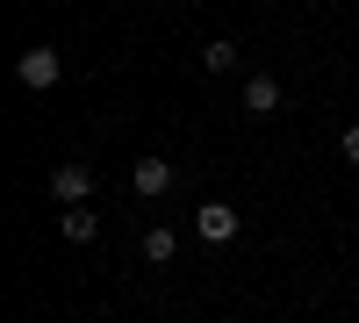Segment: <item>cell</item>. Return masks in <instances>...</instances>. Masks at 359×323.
<instances>
[{
  "instance_id": "1",
  "label": "cell",
  "mask_w": 359,
  "mask_h": 323,
  "mask_svg": "<svg viewBox=\"0 0 359 323\" xmlns=\"http://www.w3.org/2000/svg\"><path fill=\"white\" fill-rule=\"evenodd\" d=\"M15 79L29 86V94H50V86L65 79V50H57V43H29V50L15 57Z\"/></svg>"
},
{
  "instance_id": "2",
  "label": "cell",
  "mask_w": 359,
  "mask_h": 323,
  "mask_svg": "<svg viewBox=\"0 0 359 323\" xmlns=\"http://www.w3.org/2000/svg\"><path fill=\"white\" fill-rule=\"evenodd\" d=\"M43 194L57 201V209H79V201H94V165H79V158L50 165V172H43Z\"/></svg>"
},
{
  "instance_id": "3",
  "label": "cell",
  "mask_w": 359,
  "mask_h": 323,
  "mask_svg": "<svg viewBox=\"0 0 359 323\" xmlns=\"http://www.w3.org/2000/svg\"><path fill=\"white\" fill-rule=\"evenodd\" d=\"M187 223H194V238H201L208 252H223V245H237V230H245V216H237L230 201H201V209H194Z\"/></svg>"
},
{
  "instance_id": "4",
  "label": "cell",
  "mask_w": 359,
  "mask_h": 323,
  "mask_svg": "<svg viewBox=\"0 0 359 323\" xmlns=\"http://www.w3.org/2000/svg\"><path fill=\"white\" fill-rule=\"evenodd\" d=\"M237 108H245L252 123H273V115H280V79H273V72H245V94H237Z\"/></svg>"
},
{
  "instance_id": "5",
  "label": "cell",
  "mask_w": 359,
  "mask_h": 323,
  "mask_svg": "<svg viewBox=\"0 0 359 323\" xmlns=\"http://www.w3.org/2000/svg\"><path fill=\"white\" fill-rule=\"evenodd\" d=\"M172 180H180V165H165V158H137V165H130V194H137V201L172 194Z\"/></svg>"
},
{
  "instance_id": "6",
  "label": "cell",
  "mask_w": 359,
  "mask_h": 323,
  "mask_svg": "<svg viewBox=\"0 0 359 323\" xmlns=\"http://www.w3.org/2000/svg\"><path fill=\"white\" fill-rule=\"evenodd\" d=\"M57 238H65V245H94L101 238V209H94V201L65 209V216H57Z\"/></svg>"
},
{
  "instance_id": "7",
  "label": "cell",
  "mask_w": 359,
  "mask_h": 323,
  "mask_svg": "<svg viewBox=\"0 0 359 323\" xmlns=\"http://www.w3.org/2000/svg\"><path fill=\"white\" fill-rule=\"evenodd\" d=\"M137 252L151 259V266H172V259H180V230H172V223H151V230L137 238Z\"/></svg>"
},
{
  "instance_id": "8",
  "label": "cell",
  "mask_w": 359,
  "mask_h": 323,
  "mask_svg": "<svg viewBox=\"0 0 359 323\" xmlns=\"http://www.w3.org/2000/svg\"><path fill=\"white\" fill-rule=\"evenodd\" d=\"M201 72H208V79L237 72V43H230V36H208V43H201Z\"/></svg>"
},
{
  "instance_id": "9",
  "label": "cell",
  "mask_w": 359,
  "mask_h": 323,
  "mask_svg": "<svg viewBox=\"0 0 359 323\" xmlns=\"http://www.w3.org/2000/svg\"><path fill=\"white\" fill-rule=\"evenodd\" d=\"M338 151H345V165H359V123H352V130L338 137Z\"/></svg>"
}]
</instances>
